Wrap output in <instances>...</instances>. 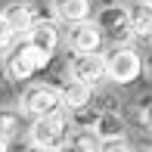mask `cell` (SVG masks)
Here are the masks:
<instances>
[{
  "label": "cell",
  "mask_w": 152,
  "mask_h": 152,
  "mask_svg": "<svg viewBox=\"0 0 152 152\" xmlns=\"http://www.w3.org/2000/svg\"><path fill=\"white\" fill-rule=\"evenodd\" d=\"M25 137H28L31 146L56 152L62 143L72 137V118H68L65 109H62V112H53V115H44V118H34L28 124V130H25Z\"/></svg>",
  "instance_id": "obj_1"
},
{
  "label": "cell",
  "mask_w": 152,
  "mask_h": 152,
  "mask_svg": "<svg viewBox=\"0 0 152 152\" xmlns=\"http://www.w3.org/2000/svg\"><path fill=\"white\" fill-rule=\"evenodd\" d=\"M0 16L6 19V25H10L19 37H25V34L31 31V25L40 19L37 10H34V3H28V0H10V3L0 10Z\"/></svg>",
  "instance_id": "obj_9"
},
{
  "label": "cell",
  "mask_w": 152,
  "mask_h": 152,
  "mask_svg": "<svg viewBox=\"0 0 152 152\" xmlns=\"http://www.w3.org/2000/svg\"><path fill=\"white\" fill-rule=\"evenodd\" d=\"M22 152H53V149H40V146H31V143H28V146H25Z\"/></svg>",
  "instance_id": "obj_21"
},
{
  "label": "cell",
  "mask_w": 152,
  "mask_h": 152,
  "mask_svg": "<svg viewBox=\"0 0 152 152\" xmlns=\"http://www.w3.org/2000/svg\"><path fill=\"white\" fill-rule=\"evenodd\" d=\"M143 3H152V0H143Z\"/></svg>",
  "instance_id": "obj_24"
},
{
  "label": "cell",
  "mask_w": 152,
  "mask_h": 152,
  "mask_svg": "<svg viewBox=\"0 0 152 152\" xmlns=\"http://www.w3.org/2000/svg\"><path fill=\"white\" fill-rule=\"evenodd\" d=\"M96 143L99 140H96L90 130H72V137H68L56 152H96Z\"/></svg>",
  "instance_id": "obj_15"
},
{
  "label": "cell",
  "mask_w": 152,
  "mask_h": 152,
  "mask_svg": "<svg viewBox=\"0 0 152 152\" xmlns=\"http://www.w3.org/2000/svg\"><path fill=\"white\" fill-rule=\"evenodd\" d=\"M0 152H10V140L6 137H0Z\"/></svg>",
  "instance_id": "obj_22"
},
{
  "label": "cell",
  "mask_w": 152,
  "mask_h": 152,
  "mask_svg": "<svg viewBox=\"0 0 152 152\" xmlns=\"http://www.w3.org/2000/svg\"><path fill=\"white\" fill-rule=\"evenodd\" d=\"M50 12L59 25H78L93 16V0H50Z\"/></svg>",
  "instance_id": "obj_10"
},
{
  "label": "cell",
  "mask_w": 152,
  "mask_h": 152,
  "mask_svg": "<svg viewBox=\"0 0 152 152\" xmlns=\"http://www.w3.org/2000/svg\"><path fill=\"white\" fill-rule=\"evenodd\" d=\"M137 115H140V124L152 134V96H140L137 99Z\"/></svg>",
  "instance_id": "obj_18"
},
{
  "label": "cell",
  "mask_w": 152,
  "mask_h": 152,
  "mask_svg": "<svg viewBox=\"0 0 152 152\" xmlns=\"http://www.w3.org/2000/svg\"><path fill=\"white\" fill-rule=\"evenodd\" d=\"M0 78H3V75H0Z\"/></svg>",
  "instance_id": "obj_25"
},
{
  "label": "cell",
  "mask_w": 152,
  "mask_h": 152,
  "mask_svg": "<svg viewBox=\"0 0 152 152\" xmlns=\"http://www.w3.org/2000/svg\"><path fill=\"white\" fill-rule=\"evenodd\" d=\"M47 65H50V59H47L44 53H37L25 37H19L16 44H12V50L6 53L3 72H6V78H10V81L22 84V81H31L37 72H44Z\"/></svg>",
  "instance_id": "obj_3"
},
{
  "label": "cell",
  "mask_w": 152,
  "mask_h": 152,
  "mask_svg": "<svg viewBox=\"0 0 152 152\" xmlns=\"http://www.w3.org/2000/svg\"><path fill=\"white\" fill-rule=\"evenodd\" d=\"M124 130H127V118L121 109H99V118L90 134L96 140H115V137H124Z\"/></svg>",
  "instance_id": "obj_11"
},
{
  "label": "cell",
  "mask_w": 152,
  "mask_h": 152,
  "mask_svg": "<svg viewBox=\"0 0 152 152\" xmlns=\"http://www.w3.org/2000/svg\"><path fill=\"white\" fill-rule=\"evenodd\" d=\"M65 44H68V53H99V47H102V34H99V28H96L93 19H87V22L68 25Z\"/></svg>",
  "instance_id": "obj_8"
},
{
  "label": "cell",
  "mask_w": 152,
  "mask_h": 152,
  "mask_svg": "<svg viewBox=\"0 0 152 152\" xmlns=\"http://www.w3.org/2000/svg\"><path fill=\"white\" fill-rule=\"evenodd\" d=\"M134 152H152V146H140V149H134Z\"/></svg>",
  "instance_id": "obj_23"
},
{
  "label": "cell",
  "mask_w": 152,
  "mask_h": 152,
  "mask_svg": "<svg viewBox=\"0 0 152 152\" xmlns=\"http://www.w3.org/2000/svg\"><path fill=\"white\" fill-rule=\"evenodd\" d=\"M106 81L118 87H130L134 81H140L143 75V53L134 50L130 44H118L106 53Z\"/></svg>",
  "instance_id": "obj_2"
},
{
  "label": "cell",
  "mask_w": 152,
  "mask_h": 152,
  "mask_svg": "<svg viewBox=\"0 0 152 152\" xmlns=\"http://www.w3.org/2000/svg\"><path fill=\"white\" fill-rule=\"evenodd\" d=\"M25 40H28L37 53H44V56L53 62L56 53H59V44H62L59 22H56V19H37V22L31 25V31L25 34Z\"/></svg>",
  "instance_id": "obj_7"
},
{
  "label": "cell",
  "mask_w": 152,
  "mask_h": 152,
  "mask_svg": "<svg viewBox=\"0 0 152 152\" xmlns=\"http://www.w3.org/2000/svg\"><path fill=\"white\" fill-rule=\"evenodd\" d=\"M68 118H72V130H93L96 118H99V106H96V102L81 106V109H75V112H68Z\"/></svg>",
  "instance_id": "obj_16"
},
{
  "label": "cell",
  "mask_w": 152,
  "mask_h": 152,
  "mask_svg": "<svg viewBox=\"0 0 152 152\" xmlns=\"http://www.w3.org/2000/svg\"><path fill=\"white\" fill-rule=\"evenodd\" d=\"M19 109L25 112V118H44V115H53V112H62V93H59V84H28L19 96Z\"/></svg>",
  "instance_id": "obj_4"
},
{
  "label": "cell",
  "mask_w": 152,
  "mask_h": 152,
  "mask_svg": "<svg viewBox=\"0 0 152 152\" xmlns=\"http://www.w3.org/2000/svg\"><path fill=\"white\" fill-rule=\"evenodd\" d=\"M59 93H62V109H65V112H75V109L93 102L96 87H87V84H81V81L65 78V84H59Z\"/></svg>",
  "instance_id": "obj_12"
},
{
  "label": "cell",
  "mask_w": 152,
  "mask_h": 152,
  "mask_svg": "<svg viewBox=\"0 0 152 152\" xmlns=\"http://www.w3.org/2000/svg\"><path fill=\"white\" fill-rule=\"evenodd\" d=\"M130 28H134V37L152 44V3H143L140 0L130 10Z\"/></svg>",
  "instance_id": "obj_14"
},
{
  "label": "cell",
  "mask_w": 152,
  "mask_h": 152,
  "mask_svg": "<svg viewBox=\"0 0 152 152\" xmlns=\"http://www.w3.org/2000/svg\"><path fill=\"white\" fill-rule=\"evenodd\" d=\"M65 78L81 81L87 87H99L106 81V59L102 53H72L65 65Z\"/></svg>",
  "instance_id": "obj_6"
},
{
  "label": "cell",
  "mask_w": 152,
  "mask_h": 152,
  "mask_svg": "<svg viewBox=\"0 0 152 152\" xmlns=\"http://www.w3.org/2000/svg\"><path fill=\"white\" fill-rule=\"evenodd\" d=\"M143 75L152 81V50H146V56H143Z\"/></svg>",
  "instance_id": "obj_20"
},
{
  "label": "cell",
  "mask_w": 152,
  "mask_h": 152,
  "mask_svg": "<svg viewBox=\"0 0 152 152\" xmlns=\"http://www.w3.org/2000/svg\"><path fill=\"white\" fill-rule=\"evenodd\" d=\"M16 40H19V34L12 31L10 25H6V19H3V16H0V53H10Z\"/></svg>",
  "instance_id": "obj_19"
},
{
  "label": "cell",
  "mask_w": 152,
  "mask_h": 152,
  "mask_svg": "<svg viewBox=\"0 0 152 152\" xmlns=\"http://www.w3.org/2000/svg\"><path fill=\"white\" fill-rule=\"evenodd\" d=\"M96 152H134V146L127 143V137H115V140H99Z\"/></svg>",
  "instance_id": "obj_17"
},
{
  "label": "cell",
  "mask_w": 152,
  "mask_h": 152,
  "mask_svg": "<svg viewBox=\"0 0 152 152\" xmlns=\"http://www.w3.org/2000/svg\"><path fill=\"white\" fill-rule=\"evenodd\" d=\"M96 28H99L102 40H112V47L130 44L134 40V28H130V10L124 3H106L96 12Z\"/></svg>",
  "instance_id": "obj_5"
},
{
  "label": "cell",
  "mask_w": 152,
  "mask_h": 152,
  "mask_svg": "<svg viewBox=\"0 0 152 152\" xmlns=\"http://www.w3.org/2000/svg\"><path fill=\"white\" fill-rule=\"evenodd\" d=\"M28 130V118L19 106H0V137L6 140H16Z\"/></svg>",
  "instance_id": "obj_13"
}]
</instances>
